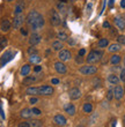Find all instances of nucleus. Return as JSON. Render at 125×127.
<instances>
[{
	"label": "nucleus",
	"instance_id": "bb28decb",
	"mask_svg": "<svg viewBox=\"0 0 125 127\" xmlns=\"http://www.w3.org/2000/svg\"><path fill=\"white\" fill-rule=\"evenodd\" d=\"M57 37H58V39L60 40V42H66V40L68 39L67 33L65 32V31H58Z\"/></svg>",
	"mask_w": 125,
	"mask_h": 127
},
{
	"label": "nucleus",
	"instance_id": "f03ea898",
	"mask_svg": "<svg viewBox=\"0 0 125 127\" xmlns=\"http://www.w3.org/2000/svg\"><path fill=\"white\" fill-rule=\"evenodd\" d=\"M79 72L82 75H94V74L97 73V67L93 66V65H86V66L80 67Z\"/></svg>",
	"mask_w": 125,
	"mask_h": 127
},
{
	"label": "nucleus",
	"instance_id": "ea45409f",
	"mask_svg": "<svg viewBox=\"0 0 125 127\" xmlns=\"http://www.w3.org/2000/svg\"><path fill=\"white\" fill-rule=\"evenodd\" d=\"M107 98H108L109 100H111L112 98H114V90H109L108 94H107Z\"/></svg>",
	"mask_w": 125,
	"mask_h": 127
},
{
	"label": "nucleus",
	"instance_id": "603ef678",
	"mask_svg": "<svg viewBox=\"0 0 125 127\" xmlns=\"http://www.w3.org/2000/svg\"><path fill=\"white\" fill-rule=\"evenodd\" d=\"M59 1H61V2H66L67 0H59Z\"/></svg>",
	"mask_w": 125,
	"mask_h": 127
},
{
	"label": "nucleus",
	"instance_id": "c756f323",
	"mask_svg": "<svg viewBox=\"0 0 125 127\" xmlns=\"http://www.w3.org/2000/svg\"><path fill=\"white\" fill-rule=\"evenodd\" d=\"M83 112L84 113H91V111H93V105L90 103H86L83 104Z\"/></svg>",
	"mask_w": 125,
	"mask_h": 127
},
{
	"label": "nucleus",
	"instance_id": "72a5a7b5",
	"mask_svg": "<svg viewBox=\"0 0 125 127\" xmlns=\"http://www.w3.org/2000/svg\"><path fill=\"white\" fill-rule=\"evenodd\" d=\"M37 53V49L35 47V45H31L29 49H28V54L31 56V54H36Z\"/></svg>",
	"mask_w": 125,
	"mask_h": 127
},
{
	"label": "nucleus",
	"instance_id": "4468645a",
	"mask_svg": "<svg viewBox=\"0 0 125 127\" xmlns=\"http://www.w3.org/2000/svg\"><path fill=\"white\" fill-rule=\"evenodd\" d=\"M124 96V89H123L122 86H116L115 89H114V97H115L117 100H121Z\"/></svg>",
	"mask_w": 125,
	"mask_h": 127
},
{
	"label": "nucleus",
	"instance_id": "cd10ccee",
	"mask_svg": "<svg viewBox=\"0 0 125 127\" xmlns=\"http://www.w3.org/2000/svg\"><path fill=\"white\" fill-rule=\"evenodd\" d=\"M108 50H109V52H118V51L121 50V44L119 43L111 44V45L108 47Z\"/></svg>",
	"mask_w": 125,
	"mask_h": 127
},
{
	"label": "nucleus",
	"instance_id": "79ce46f5",
	"mask_svg": "<svg viewBox=\"0 0 125 127\" xmlns=\"http://www.w3.org/2000/svg\"><path fill=\"white\" fill-rule=\"evenodd\" d=\"M20 29H21V33H22L23 36H27V35H28V30H27V29H24V28H20Z\"/></svg>",
	"mask_w": 125,
	"mask_h": 127
},
{
	"label": "nucleus",
	"instance_id": "412c9836",
	"mask_svg": "<svg viewBox=\"0 0 125 127\" xmlns=\"http://www.w3.org/2000/svg\"><path fill=\"white\" fill-rule=\"evenodd\" d=\"M20 116L22 118H24V119H28V118H31L34 114H33V111H31V109H23V110L21 111V113H20Z\"/></svg>",
	"mask_w": 125,
	"mask_h": 127
},
{
	"label": "nucleus",
	"instance_id": "0eeeda50",
	"mask_svg": "<svg viewBox=\"0 0 125 127\" xmlns=\"http://www.w3.org/2000/svg\"><path fill=\"white\" fill-rule=\"evenodd\" d=\"M40 89V95H43V96H51L53 94V88L51 86H41L38 87Z\"/></svg>",
	"mask_w": 125,
	"mask_h": 127
},
{
	"label": "nucleus",
	"instance_id": "a18cd8bd",
	"mask_svg": "<svg viewBox=\"0 0 125 127\" xmlns=\"http://www.w3.org/2000/svg\"><path fill=\"white\" fill-rule=\"evenodd\" d=\"M82 61H83V59H82V57H81V56H79V54H78V57H77V63H79V64H80V63H82Z\"/></svg>",
	"mask_w": 125,
	"mask_h": 127
},
{
	"label": "nucleus",
	"instance_id": "2eb2a0df",
	"mask_svg": "<svg viewBox=\"0 0 125 127\" xmlns=\"http://www.w3.org/2000/svg\"><path fill=\"white\" fill-rule=\"evenodd\" d=\"M24 9H26V3H24V1L20 0V1H17L16 6L14 7V14L15 15H20V14L23 13Z\"/></svg>",
	"mask_w": 125,
	"mask_h": 127
},
{
	"label": "nucleus",
	"instance_id": "a19ab883",
	"mask_svg": "<svg viewBox=\"0 0 125 127\" xmlns=\"http://www.w3.org/2000/svg\"><path fill=\"white\" fill-rule=\"evenodd\" d=\"M42 70V66H40V65H36V66L34 67V72L35 73H40Z\"/></svg>",
	"mask_w": 125,
	"mask_h": 127
},
{
	"label": "nucleus",
	"instance_id": "4be33fe9",
	"mask_svg": "<svg viewBox=\"0 0 125 127\" xmlns=\"http://www.w3.org/2000/svg\"><path fill=\"white\" fill-rule=\"evenodd\" d=\"M31 70V67L30 65H23V66L21 67V70H20V74L22 75V76H28L29 75V73H30Z\"/></svg>",
	"mask_w": 125,
	"mask_h": 127
},
{
	"label": "nucleus",
	"instance_id": "473e14b6",
	"mask_svg": "<svg viewBox=\"0 0 125 127\" xmlns=\"http://www.w3.org/2000/svg\"><path fill=\"white\" fill-rule=\"evenodd\" d=\"M57 8H58V10L59 12H61V13H65L66 12V5H65V2H59L57 5Z\"/></svg>",
	"mask_w": 125,
	"mask_h": 127
},
{
	"label": "nucleus",
	"instance_id": "4c0bfd02",
	"mask_svg": "<svg viewBox=\"0 0 125 127\" xmlns=\"http://www.w3.org/2000/svg\"><path fill=\"white\" fill-rule=\"evenodd\" d=\"M17 127H30V124H29V121H22L17 125Z\"/></svg>",
	"mask_w": 125,
	"mask_h": 127
},
{
	"label": "nucleus",
	"instance_id": "3c124183",
	"mask_svg": "<svg viewBox=\"0 0 125 127\" xmlns=\"http://www.w3.org/2000/svg\"><path fill=\"white\" fill-rule=\"evenodd\" d=\"M116 126V120H114V123H112V126L111 127H115Z\"/></svg>",
	"mask_w": 125,
	"mask_h": 127
},
{
	"label": "nucleus",
	"instance_id": "6e6d98bb",
	"mask_svg": "<svg viewBox=\"0 0 125 127\" xmlns=\"http://www.w3.org/2000/svg\"><path fill=\"white\" fill-rule=\"evenodd\" d=\"M7 1H8V2H10V1H13V0H7Z\"/></svg>",
	"mask_w": 125,
	"mask_h": 127
},
{
	"label": "nucleus",
	"instance_id": "5fc2aeb1",
	"mask_svg": "<svg viewBox=\"0 0 125 127\" xmlns=\"http://www.w3.org/2000/svg\"><path fill=\"white\" fill-rule=\"evenodd\" d=\"M123 61H124V66H125V57H124V60H123Z\"/></svg>",
	"mask_w": 125,
	"mask_h": 127
},
{
	"label": "nucleus",
	"instance_id": "a878e982",
	"mask_svg": "<svg viewBox=\"0 0 125 127\" xmlns=\"http://www.w3.org/2000/svg\"><path fill=\"white\" fill-rule=\"evenodd\" d=\"M30 127H43V121L40 119H31L29 120Z\"/></svg>",
	"mask_w": 125,
	"mask_h": 127
},
{
	"label": "nucleus",
	"instance_id": "7ed1b4c3",
	"mask_svg": "<svg viewBox=\"0 0 125 127\" xmlns=\"http://www.w3.org/2000/svg\"><path fill=\"white\" fill-rule=\"evenodd\" d=\"M44 24H45V21H44V17L42 16V15H40L38 16V19L36 21H35L34 23H31L29 27L33 29L34 31H36V30H40L41 28H43L44 27Z\"/></svg>",
	"mask_w": 125,
	"mask_h": 127
},
{
	"label": "nucleus",
	"instance_id": "2f4dec72",
	"mask_svg": "<svg viewBox=\"0 0 125 127\" xmlns=\"http://www.w3.org/2000/svg\"><path fill=\"white\" fill-rule=\"evenodd\" d=\"M7 44H8V40H7L6 37H0V49H5L7 46Z\"/></svg>",
	"mask_w": 125,
	"mask_h": 127
},
{
	"label": "nucleus",
	"instance_id": "39448f33",
	"mask_svg": "<svg viewBox=\"0 0 125 127\" xmlns=\"http://www.w3.org/2000/svg\"><path fill=\"white\" fill-rule=\"evenodd\" d=\"M60 23H61V19H60V16H59L58 12L52 9L51 10V24H52L53 27H58V26H60Z\"/></svg>",
	"mask_w": 125,
	"mask_h": 127
},
{
	"label": "nucleus",
	"instance_id": "4d7b16f0",
	"mask_svg": "<svg viewBox=\"0 0 125 127\" xmlns=\"http://www.w3.org/2000/svg\"><path fill=\"white\" fill-rule=\"evenodd\" d=\"M79 127H81V126H79Z\"/></svg>",
	"mask_w": 125,
	"mask_h": 127
},
{
	"label": "nucleus",
	"instance_id": "8fccbe9b",
	"mask_svg": "<svg viewBox=\"0 0 125 127\" xmlns=\"http://www.w3.org/2000/svg\"><path fill=\"white\" fill-rule=\"evenodd\" d=\"M109 6L110 7L114 6V0H109Z\"/></svg>",
	"mask_w": 125,
	"mask_h": 127
},
{
	"label": "nucleus",
	"instance_id": "f704fd0d",
	"mask_svg": "<svg viewBox=\"0 0 125 127\" xmlns=\"http://www.w3.org/2000/svg\"><path fill=\"white\" fill-rule=\"evenodd\" d=\"M117 42H118L121 45H124L125 44V36L124 35H119V36H117Z\"/></svg>",
	"mask_w": 125,
	"mask_h": 127
},
{
	"label": "nucleus",
	"instance_id": "37998d69",
	"mask_svg": "<svg viewBox=\"0 0 125 127\" xmlns=\"http://www.w3.org/2000/svg\"><path fill=\"white\" fill-rule=\"evenodd\" d=\"M67 42H68V44H70V45H75V43H77V42H75L73 38H68Z\"/></svg>",
	"mask_w": 125,
	"mask_h": 127
},
{
	"label": "nucleus",
	"instance_id": "09e8293b",
	"mask_svg": "<svg viewBox=\"0 0 125 127\" xmlns=\"http://www.w3.org/2000/svg\"><path fill=\"white\" fill-rule=\"evenodd\" d=\"M121 7H122V8H125V0H122V1H121Z\"/></svg>",
	"mask_w": 125,
	"mask_h": 127
},
{
	"label": "nucleus",
	"instance_id": "1a4fd4ad",
	"mask_svg": "<svg viewBox=\"0 0 125 127\" xmlns=\"http://www.w3.org/2000/svg\"><path fill=\"white\" fill-rule=\"evenodd\" d=\"M14 54H15V53L10 52V51H7L6 53H3V54H2V57L0 58V65H1V66L6 65V64L8 63V61H10L12 59H13Z\"/></svg>",
	"mask_w": 125,
	"mask_h": 127
},
{
	"label": "nucleus",
	"instance_id": "f257e3e1",
	"mask_svg": "<svg viewBox=\"0 0 125 127\" xmlns=\"http://www.w3.org/2000/svg\"><path fill=\"white\" fill-rule=\"evenodd\" d=\"M103 54L104 53H103L102 50H93L89 52V54H88V57L86 60H87L88 64H95L103 58Z\"/></svg>",
	"mask_w": 125,
	"mask_h": 127
},
{
	"label": "nucleus",
	"instance_id": "c03bdc74",
	"mask_svg": "<svg viewBox=\"0 0 125 127\" xmlns=\"http://www.w3.org/2000/svg\"><path fill=\"white\" fill-rule=\"evenodd\" d=\"M84 54H86V50H84V49H81V50H79V56L83 57Z\"/></svg>",
	"mask_w": 125,
	"mask_h": 127
},
{
	"label": "nucleus",
	"instance_id": "7c9ffc66",
	"mask_svg": "<svg viewBox=\"0 0 125 127\" xmlns=\"http://www.w3.org/2000/svg\"><path fill=\"white\" fill-rule=\"evenodd\" d=\"M109 45V40L107 39V38H101V39L98 40V46L100 47H107Z\"/></svg>",
	"mask_w": 125,
	"mask_h": 127
},
{
	"label": "nucleus",
	"instance_id": "f3484780",
	"mask_svg": "<svg viewBox=\"0 0 125 127\" xmlns=\"http://www.w3.org/2000/svg\"><path fill=\"white\" fill-rule=\"evenodd\" d=\"M115 23L118 27L119 30H124L125 29V17L124 16H116L115 17Z\"/></svg>",
	"mask_w": 125,
	"mask_h": 127
},
{
	"label": "nucleus",
	"instance_id": "393cba45",
	"mask_svg": "<svg viewBox=\"0 0 125 127\" xmlns=\"http://www.w3.org/2000/svg\"><path fill=\"white\" fill-rule=\"evenodd\" d=\"M29 61H30L31 64H35V65H36V64H40V63H41V61H42V58L40 57L37 53H36V54H31L30 58H29Z\"/></svg>",
	"mask_w": 125,
	"mask_h": 127
},
{
	"label": "nucleus",
	"instance_id": "c85d7f7f",
	"mask_svg": "<svg viewBox=\"0 0 125 127\" xmlns=\"http://www.w3.org/2000/svg\"><path fill=\"white\" fill-rule=\"evenodd\" d=\"M121 60H122V58H121V56H118V54H114V56L110 58V63H111L112 65H118V64L121 63Z\"/></svg>",
	"mask_w": 125,
	"mask_h": 127
},
{
	"label": "nucleus",
	"instance_id": "20e7f679",
	"mask_svg": "<svg viewBox=\"0 0 125 127\" xmlns=\"http://www.w3.org/2000/svg\"><path fill=\"white\" fill-rule=\"evenodd\" d=\"M41 14L38 13L36 9H33V10H30L29 13H28V15H27V17H26V21H27V23L30 26L31 23H34L35 21L38 19V16H40Z\"/></svg>",
	"mask_w": 125,
	"mask_h": 127
},
{
	"label": "nucleus",
	"instance_id": "f8f14e48",
	"mask_svg": "<svg viewBox=\"0 0 125 127\" xmlns=\"http://www.w3.org/2000/svg\"><path fill=\"white\" fill-rule=\"evenodd\" d=\"M71 57H72V54H71V52L68 50H60L59 51V54H58V58L60 59V61H67V60H70L71 59Z\"/></svg>",
	"mask_w": 125,
	"mask_h": 127
},
{
	"label": "nucleus",
	"instance_id": "de8ad7c7",
	"mask_svg": "<svg viewBox=\"0 0 125 127\" xmlns=\"http://www.w3.org/2000/svg\"><path fill=\"white\" fill-rule=\"evenodd\" d=\"M103 28H110V23L109 22H104L103 23Z\"/></svg>",
	"mask_w": 125,
	"mask_h": 127
},
{
	"label": "nucleus",
	"instance_id": "dca6fc26",
	"mask_svg": "<svg viewBox=\"0 0 125 127\" xmlns=\"http://www.w3.org/2000/svg\"><path fill=\"white\" fill-rule=\"evenodd\" d=\"M10 27H12V23H10L9 20H7V19H3V20L1 21V23H0V30L2 31V32L9 31Z\"/></svg>",
	"mask_w": 125,
	"mask_h": 127
},
{
	"label": "nucleus",
	"instance_id": "6ab92c4d",
	"mask_svg": "<svg viewBox=\"0 0 125 127\" xmlns=\"http://www.w3.org/2000/svg\"><path fill=\"white\" fill-rule=\"evenodd\" d=\"M64 110L65 112L67 114H70V116H74L75 114V106H74V104H72V103H66L64 105Z\"/></svg>",
	"mask_w": 125,
	"mask_h": 127
},
{
	"label": "nucleus",
	"instance_id": "5701e85b",
	"mask_svg": "<svg viewBox=\"0 0 125 127\" xmlns=\"http://www.w3.org/2000/svg\"><path fill=\"white\" fill-rule=\"evenodd\" d=\"M51 46H52V50L53 51H58V52H59L60 50H63L64 45H63V42H60V40L58 39V40H54Z\"/></svg>",
	"mask_w": 125,
	"mask_h": 127
},
{
	"label": "nucleus",
	"instance_id": "49530a36",
	"mask_svg": "<svg viewBox=\"0 0 125 127\" xmlns=\"http://www.w3.org/2000/svg\"><path fill=\"white\" fill-rule=\"evenodd\" d=\"M51 83L52 84H58L59 83V80H58V79H52V80H51Z\"/></svg>",
	"mask_w": 125,
	"mask_h": 127
},
{
	"label": "nucleus",
	"instance_id": "9d476101",
	"mask_svg": "<svg viewBox=\"0 0 125 127\" xmlns=\"http://www.w3.org/2000/svg\"><path fill=\"white\" fill-rule=\"evenodd\" d=\"M54 69L57 70V73L59 74H66L67 73V67L63 61H57L54 63Z\"/></svg>",
	"mask_w": 125,
	"mask_h": 127
},
{
	"label": "nucleus",
	"instance_id": "a211bd4d",
	"mask_svg": "<svg viewBox=\"0 0 125 127\" xmlns=\"http://www.w3.org/2000/svg\"><path fill=\"white\" fill-rule=\"evenodd\" d=\"M53 121L57 125H59V126H65V125H66V123H67L66 118H65L63 114H57V116H54Z\"/></svg>",
	"mask_w": 125,
	"mask_h": 127
},
{
	"label": "nucleus",
	"instance_id": "aec40b11",
	"mask_svg": "<svg viewBox=\"0 0 125 127\" xmlns=\"http://www.w3.org/2000/svg\"><path fill=\"white\" fill-rule=\"evenodd\" d=\"M26 94L30 95V96H37V95H40V89H38V87H29L27 88Z\"/></svg>",
	"mask_w": 125,
	"mask_h": 127
},
{
	"label": "nucleus",
	"instance_id": "423d86ee",
	"mask_svg": "<svg viewBox=\"0 0 125 127\" xmlns=\"http://www.w3.org/2000/svg\"><path fill=\"white\" fill-rule=\"evenodd\" d=\"M24 20H26V17H24L22 14H20V15H15L13 23H12L13 28L14 29H19V28H21L22 27V24H23V22H24Z\"/></svg>",
	"mask_w": 125,
	"mask_h": 127
},
{
	"label": "nucleus",
	"instance_id": "e433bc0d",
	"mask_svg": "<svg viewBox=\"0 0 125 127\" xmlns=\"http://www.w3.org/2000/svg\"><path fill=\"white\" fill-rule=\"evenodd\" d=\"M119 80L123 81V82H125V67L124 68H122V70H121V76H119Z\"/></svg>",
	"mask_w": 125,
	"mask_h": 127
},
{
	"label": "nucleus",
	"instance_id": "6e6552de",
	"mask_svg": "<svg viewBox=\"0 0 125 127\" xmlns=\"http://www.w3.org/2000/svg\"><path fill=\"white\" fill-rule=\"evenodd\" d=\"M38 80H41V77H37L36 75H28V76H24L22 83L24 86H30V84H35Z\"/></svg>",
	"mask_w": 125,
	"mask_h": 127
},
{
	"label": "nucleus",
	"instance_id": "c9c22d12",
	"mask_svg": "<svg viewBox=\"0 0 125 127\" xmlns=\"http://www.w3.org/2000/svg\"><path fill=\"white\" fill-rule=\"evenodd\" d=\"M31 111H33V114H34V116H41L42 114V111L40 110V109H37V107L31 109Z\"/></svg>",
	"mask_w": 125,
	"mask_h": 127
},
{
	"label": "nucleus",
	"instance_id": "b1692460",
	"mask_svg": "<svg viewBox=\"0 0 125 127\" xmlns=\"http://www.w3.org/2000/svg\"><path fill=\"white\" fill-rule=\"evenodd\" d=\"M108 81L110 84H118L119 82V77L117 76V75H115V74H110L108 76Z\"/></svg>",
	"mask_w": 125,
	"mask_h": 127
},
{
	"label": "nucleus",
	"instance_id": "9b49d317",
	"mask_svg": "<svg viewBox=\"0 0 125 127\" xmlns=\"http://www.w3.org/2000/svg\"><path fill=\"white\" fill-rule=\"evenodd\" d=\"M41 40H42V36L40 35V33L37 32H35L34 33H31L30 37H29V43H30V45H37L38 43H41Z\"/></svg>",
	"mask_w": 125,
	"mask_h": 127
},
{
	"label": "nucleus",
	"instance_id": "864d4df0",
	"mask_svg": "<svg viewBox=\"0 0 125 127\" xmlns=\"http://www.w3.org/2000/svg\"><path fill=\"white\" fill-rule=\"evenodd\" d=\"M123 121H124V125H125V116H124V118H123Z\"/></svg>",
	"mask_w": 125,
	"mask_h": 127
},
{
	"label": "nucleus",
	"instance_id": "ddd939ff",
	"mask_svg": "<svg viewBox=\"0 0 125 127\" xmlns=\"http://www.w3.org/2000/svg\"><path fill=\"white\" fill-rule=\"evenodd\" d=\"M68 96H70V98H71L72 100H75V99H79L80 97H81V91H80V89L77 87L72 88L71 90H70V93H68Z\"/></svg>",
	"mask_w": 125,
	"mask_h": 127
},
{
	"label": "nucleus",
	"instance_id": "58836bf2",
	"mask_svg": "<svg viewBox=\"0 0 125 127\" xmlns=\"http://www.w3.org/2000/svg\"><path fill=\"white\" fill-rule=\"evenodd\" d=\"M37 102H38V98H37L36 96H33V97L30 98V99H29V103L33 104V105H34V104H36Z\"/></svg>",
	"mask_w": 125,
	"mask_h": 127
}]
</instances>
